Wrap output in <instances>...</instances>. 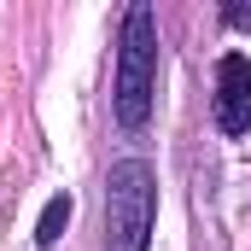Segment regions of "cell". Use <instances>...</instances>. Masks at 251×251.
<instances>
[{
	"instance_id": "cell-1",
	"label": "cell",
	"mask_w": 251,
	"mask_h": 251,
	"mask_svg": "<svg viewBox=\"0 0 251 251\" xmlns=\"http://www.w3.org/2000/svg\"><path fill=\"white\" fill-rule=\"evenodd\" d=\"M158 94V18L152 6L123 12V41H117V82H111V111L123 128H146Z\"/></svg>"
},
{
	"instance_id": "cell-2",
	"label": "cell",
	"mask_w": 251,
	"mask_h": 251,
	"mask_svg": "<svg viewBox=\"0 0 251 251\" xmlns=\"http://www.w3.org/2000/svg\"><path fill=\"white\" fill-rule=\"evenodd\" d=\"M152 216H158L152 164H140V158L111 164V176H105V251H146Z\"/></svg>"
},
{
	"instance_id": "cell-3",
	"label": "cell",
	"mask_w": 251,
	"mask_h": 251,
	"mask_svg": "<svg viewBox=\"0 0 251 251\" xmlns=\"http://www.w3.org/2000/svg\"><path fill=\"white\" fill-rule=\"evenodd\" d=\"M216 128L222 134H246L251 128V59L246 53L216 59Z\"/></svg>"
},
{
	"instance_id": "cell-4",
	"label": "cell",
	"mask_w": 251,
	"mask_h": 251,
	"mask_svg": "<svg viewBox=\"0 0 251 251\" xmlns=\"http://www.w3.org/2000/svg\"><path fill=\"white\" fill-rule=\"evenodd\" d=\"M64 222H70V193L47 199V210H41V222H35V246H59Z\"/></svg>"
},
{
	"instance_id": "cell-5",
	"label": "cell",
	"mask_w": 251,
	"mask_h": 251,
	"mask_svg": "<svg viewBox=\"0 0 251 251\" xmlns=\"http://www.w3.org/2000/svg\"><path fill=\"white\" fill-rule=\"evenodd\" d=\"M222 18H228V24H234V29H251V6H228V12H222Z\"/></svg>"
}]
</instances>
